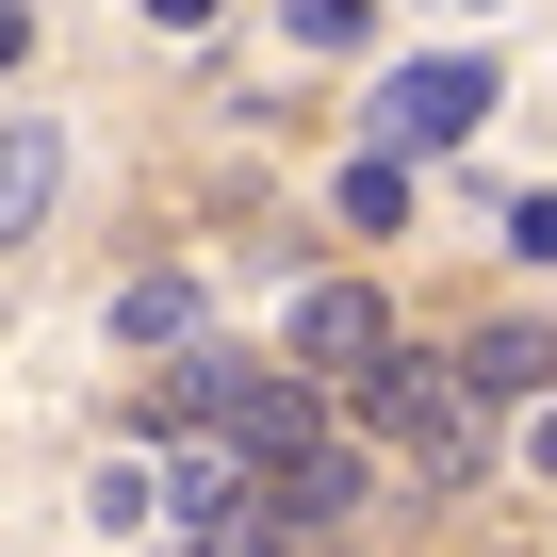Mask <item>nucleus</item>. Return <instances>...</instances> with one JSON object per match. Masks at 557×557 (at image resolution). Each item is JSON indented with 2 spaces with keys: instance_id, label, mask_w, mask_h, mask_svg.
Masks as SVG:
<instances>
[{
  "instance_id": "15",
  "label": "nucleus",
  "mask_w": 557,
  "mask_h": 557,
  "mask_svg": "<svg viewBox=\"0 0 557 557\" xmlns=\"http://www.w3.org/2000/svg\"><path fill=\"white\" fill-rule=\"evenodd\" d=\"M459 17H492V0H459Z\"/></svg>"
},
{
  "instance_id": "13",
  "label": "nucleus",
  "mask_w": 557,
  "mask_h": 557,
  "mask_svg": "<svg viewBox=\"0 0 557 557\" xmlns=\"http://www.w3.org/2000/svg\"><path fill=\"white\" fill-rule=\"evenodd\" d=\"M148 17H164V34H197V17H213V0H148Z\"/></svg>"
},
{
  "instance_id": "4",
  "label": "nucleus",
  "mask_w": 557,
  "mask_h": 557,
  "mask_svg": "<svg viewBox=\"0 0 557 557\" xmlns=\"http://www.w3.org/2000/svg\"><path fill=\"white\" fill-rule=\"evenodd\" d=\"M262 508H278V524H296V541L329 557V524H361V459H345V443H312V459H278V475H262Z\"/></svg>"
},
{
  "instance_id": "6",
  "label": "nucleus",
  "mask_w": 557,
  "mask_h": 557,
  "mask_svg": "<svg viewBox=\"0 0 557 557\" xmlns=\"http://www.w3.org/2000/svg\"><path fill=\"white\" fill-rule=\"evenodd\" d=\"M50 181H66V132H50V115H0V246L50 213Z\"/></svg>"
},
{
  "instance_id": "7",
  "label": "nucleus",
  "mask_w": 557,
  "mask_h": 557,
  "mask_svg": "<svg viewBox=\"0 0 557 557\" xmlns=\"http://www.w3.org/2000/svg\"><path fill=\"white\" fill-rule=\"evenodd\" d=\"M246 492H262V475H246L213 426H197V443H164V508H181V524H213V508H246Z\"/></svg>"
},
{
  "instance_id": "11",
  "label": "nucleus",
  "mask_w": 557,
  "mask_h": 557,
  "mask_svg": "<svg viewBox=\"0 0 557 557\" xmlns=\"http://www.w3.org/2000/svg\"><path fill=\"white\" fill-rule=\"evenodd\" d=\"M508 246H524V262H557V197H508Z\"/></svg>"
},
{
  "instance_id": "14",
  "label": "nucleus",
  "mask_w": 557,
  "mask_h": 557,
  "mask_svg": "<svg viewBox=\"0 0 557 557\" xmlns=\"http://www.w3.org/2000/svg\"><path fill=\"white\" fill-rule=\"evenodd\" d=\"M17 34H34V17H17V0H0V66H17Z\"/></svg>"
},
{
  "instance_id": "12",
  "label": "nucleus",
  "mask_w": 557,
  "mask_h": 557,
  "mask_svg": "<svg viewBox=\"0 0 557 557\" xmlns=\"http://www.w3.org/2000/svg\"><path fill=\"white\" fill-rule=\"evenodd\" d=\"M524 459H541V475H557V410H524Z\"/></svg>"
},
{
  "instance_id": "1",
  "label": "nucleus",
  "mask_w": 557,
  "mask_h": 557,
  "mask_svg": "<svg viewBox=\"0 0 557 557\" xmlns=\"http://www.w3.org/2000/svg\"><path fill=\"white\" fill-rule=\"evenodd\" d=\"M361 426H377V443H410V475H443V492H475V475H492V394H475L459 361H426V345H394V361L361 377Z\"/></svg>"
},
{
  "instance_id": "2",
  "label": "nucleus",
  "mask_w": 557,
  "mask_h": 557,
  "mask_svg": "<svg viewBox=\"0 0 557 557\" xmlns=\"http://www.w3.org/2000/svg\"><path fill=\"white\" fill-rule=\"evenodd\" d=\"M361 115H377V148H394V164H426V148H459V132L492 115V66H475V50H426V66H394Z\"/></svg>"
},
{
  "instance_id": "3",
  "label": "nucleus",
  "mask_w": 557,
  "mask_h": 557,
  "mask_svg": "<svg viewBox=\"0 0 557 557\" xmlns=\"http://www.w3.org/2000/svg\"><path fill=\"white\" fill-rule=\"evenodd\" d=\"M278 361H296V377H377L394 361V296H377V278H312V296H296V345H278Z\"/></svg>"
},
{
  "instance_id": "8",
  "label": "nucleus",
  "mask_w": 557,
  "mask_h": 557,
  "mask_svg": "<svg viewBox=\"0 0 557 557\" xmlns=\"http://www.w3.org/2000/svg\"><path fill=\"white\" fill-rule=\"evenodd\" d=\"M115 345H148V361L181 345V361H197V345H213V329H197V278H132V296H115Z\"/></svg>"
},
{
  "instance_id": "5",
  "label": "nucleus",
  "mask_w": 557,
  "mask_h": 557,
  "mask_svg": "<svg viewBox=\"0 0 557 557\" xmlns=\"http://www.w3.org/2000/svg\"><path fill=\"white\" fill-rule=\"evenodd\" d=\"M459 377H475L492 410H557V329H475Z\"/></svg>"
},
{
  "instance_id": "10",
  "label": "nucleus",
  "mask_w": 557,
  "mask_h": 557,
  "mask_svg": "<svg viewBox=\"0 0 557 557\" xmlns=\"http://www.w3.org/2000/svg\"><path fill=\"white\" fill-rule=\"evenodd\" d=\"M278 17H296V50H361V34H377V0H278Z\"/></svg>"
},
{
  "instance_id": "9",
  "label": "nucleus",
  "mask_w": 557,
  "mask_h": 557,
  "mask_svg": "<svg viewBox=\"0 0 557 557\" xmlns=\"http://www.w3.org/2000/svg\"><path fill=\"white\" fill-rule=\"evenodd\" d=\"M329 197H345V230H410V164H394V148H361Z\"/></svg>"
}]
</instances>
